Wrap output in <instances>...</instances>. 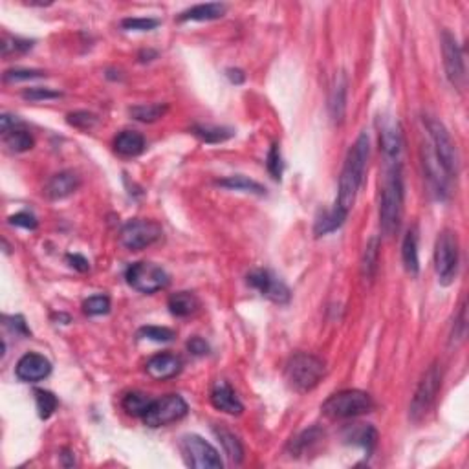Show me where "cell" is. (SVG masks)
<instances>
[{"instance_id": "9c48e42d", "label": "cell", "mask_w": 469, "mask_h": 469, "mask_svg": "<svg viewBox=\"0 0 469 469\" xmlns=\"http://www.w3.org/2000/svg\"><path fill=\"white\" fill-rule=\"evenodd\" d=\"M423 123H425L429 138H431L433 153L436 154L440 163L444 165V169L448 171L449 176H455L458 171V154L448 128L444 127V123H440L435 118H429V116L423 118Z\"/></svg>"}, {"instance_id": "ac0fdd59", "label": "cell", "mask_w": 469, "mask_h": 469, "mask_svg": "<svg viewBox=\"0 0 469 469\" xmlns=\"http://www.w3.org/2000/svg\"><path fill=\"white\" fill-rule=\"evenodd\" d=\"M182 368V360L178 358V355L169 354V352H161V354L153 355L151 360L147 361V374L153 380L163 381L169 380V378H174Z\"/></svg>"}, {"instance_id": "5bb4252c", "label": "cell", "mask_w": 469, "mask_h": 469, "mask_svg": "<svg viewBox=\"0 0 469 469\" xmlns=\"http://www.w3.org/2000/svg\"><path fill=\"white\" fill-rule=\"evenodd\" d=\"M422 160H423V169H425L427 180L431 183L435 195L440 200H444L449 196V173L444 169V165L440 163L436 154L433 153L431 145L425 143L422 148Z\"/></svg>"}, {"instance_id": "7dc6e473", "label": "cell", "mask_w": 469, "mask_h": 469, "mask_svg": "<svg viewBox=\"0 0 469 469\" xmlns=\"http://www.w3.org/2000/svg\"><path fill=\"white\" fill-rule=\"evenodd\" d=\"M4 321H6V326H8V328H11L13 332H15V334H22V336L28 334V328H26V323H24V319H22L21 316L4 317Z\"/></svg>"}, {"instance_id": "836d02e7", "label": "cell", "mask_w": 469, "mask_h": 469, "mask_svg": "<svg viewBox=\"0 0 469 469\" xmlns=\"http://www.w3.org/2000/svg\"><path fill=\"white\" fill-rule=\"evenodd\" d=\"M321 435L323 433L319 427H312L308 431L301 433L297 438H293L292 442H290V451H292V455H301V453H305L310 445L316 444L317 440L321 438Z\"/></svg>"}, {"instance_id": "d4e9b609", "label": "cell", "mask_w": 469, "mask_h": 469, "mask_svg": "<svg viewBox=\"0 0 469 469\" xmlns=\"http://www.w3.org/2000/svg\"><path fill=\"white\" fill-rule=\"evenodd\" d=\"M213 431H215L216 438H218V442L222 444V448H224L229 460L235 462V464H241L242 458H244V448H242L238 436L235 435V433L228 431V429L222 425L213 427Z\"/></svg>"}, {"instance_id": "e0dca14e", "label": "cell", "mask_w": 469, "mask_h": 469, "mask_svg": "<svg viewBox=\"0 0 469 469\" xmlns=\"http://www.w3.org/2000/svg\"><path fill=\"white\" fill-rule=\"evenodd\" d=\"M211 403L215 409L222 410V413H228V415L238 416L242 415L244 405L241 403V400L237 398L235 390H233L231 385L228 381H216L211 389Z\"/></svg>"}, {"instance_id": "44dd1931", "label": "cell", "mask_w": 469, "mask_h": 469, "mask_svg": "<svg viewBox=\"0 0 469 469\" xmlns=\"http://www.w3.org/2000/svg\"><path fill=\"white\" fill-rule=\"evenodd\" d=\"M116 153L125 158L140 156L145 151V138L136 131H123L114 140Z\"/></svg>"}, {"instance_id": "7c38bea8", "label": "cell", "mask_w": 469, "mask_h": 469, "mask_svg": "<svg viewBox=\"0 0 469 469\" xmlns=\"http://www.w3.org/2000/svg\"><path fill=\"white\" fill-rule=\"evenodd\" d=\"M442 51H444V66L445 76H448L449 83L455 89L464 90L465 86V64L464 55H462L460 46H458L455 35L449 31L442 34Z\"/></svg>"}, {"instance_id": "f1b7e54d", "label": "cell", "mask_w": 469, "mask_h": 469, "mask_svg": "<svg viewBox=\"0 0 469 469\" xmlns=\"http://www.w3.org/2000/svg\"><path fill=\"white\" fill-rule=\"evenodd\" d=\"M345 220H347V216L341 215V213L336 211V209L332 208L330 211L323 213V215L316 220L313 233H316V237L328 235V233H332V231H336V229L341 228V226L345 224Z\"/></svg>"}, {"instance_id": "8d00e7d4", "label": "cell", "mask_w": 469, "mask_h": 469, "mask_svg": "<svg viewBox=\"0 0 469 469\" xmlns=\"http://www.w3.org/2000/svg\"><path fill=\"white\" fill-rule=\"evenodd\" d=\"M138 336L156 343H169L176 338L174 330L165 328V326H143V328H140Z\"/></svg>"}, {"instance_id": "83f0119b", "label": "cell", "mask_w": 469, "mask_h": 469, "mask_svg": "<svg viewBox=\"0 0 469 469\" xmlns=\"http://www.w3.org/2000/svg\"><path fill=\"white\" fill-rule=\"evenodd\" d=\"M218 186L228 187L233 191H246V193H253V195L264 196L266 195V187L261 186L258 182L251 180L248 176H242V174H235V176H228L224 180H218Z\"/></svg>"}, {"instance_id": "9a60e30c", "label": "cell", "mask_w": 469, "mask_h": 469, "mask_svg": "<svg viewBox=\"0 0 469 469\" xmlns=\"http://www.w3.org/2000/svg\"><path fill=\"white\" fill-rule=\"evenodd\" d=\"M51 372V363L41 354H24L19 360L17 367H15V374L21 381L24 383H35V381H41L48 376Z\"/></svg>"}, {"instance_id": "f546056e", "label": "cell", "mask_w": 469, "mask_h": 469, "mask_svg": "<svg viewBox=\"0 0 469 469\" xmlns=\"http://www.w3.org/2000/svg\"><path fill=\"white\" fill-rule=\"evenodd\" d=\"M169 106L161 105V103H151V105H138L128 109V114L141 123H154L160 118H163Z\"/></svg>"}, {"instance_id": "60d3db41", "label": "cell", "mask_w": 469, "mask_h": 469, "mask_svg": "<svg viewBox=\"0 0 469 469\" xmlns=\"http://www.w3.org/2000/svg\"><path fill=\"white\" fill-rule=\"evenodd\" d=\"M158 24H160V22H158L156 19L134 17V19H125V21H121V28L128 31H151L154 30Z\"/></svg>"}, {"instance_id": "8992f818", "label": "cell", "mask_w": 469, "mask_h": 469, "mask_svg": "<svg viewBox=\"0 0 469 469\" xmlns=\"http://www.w3.org/2000/svg\"><path fill=\"white\" fill-rule=\"evenodd\" d=\"M128 286L140 293H156L169 284V275L154 262H136L125 273Z\"/></svg>"}, {"instance_id": "d6a6232c", "label": "cell", "mask_w": 469, "mask_h": 469, "mask_svg": "<svg viewBox=\"0 0 469 469\" xmlns=\"http://www.w3.org/2000/svg\"><path fill=\"white\" fill-rule=\"evenodd\" d=\"M151 403H153V398H148L143 393H131L123 398V409L132 416H143Z\"/></svg>"}, {"instance_id": "bcb514c9", "label": "cell", "mask_w": 469, "mask_h": 469, "mask_svg": "<svg viewBox=\"0 0 469 469\" xmlns=\"http://www.w3.org/2000/svg\"><path fill=\"white\" fill-rule=\"evenodd\" d=\"M187 351L195 355H206L209 352V345L202 338H191L187 341Z\"/></svg>"}, {"instance_id": "cb8c5ba5", "label": "cell", "mask_w": 469, "mask_h": 469, "mask_svg": "<svg viewBox=\"0 0 469 469\" xmlns=\"http://www.w3.org/2000/svg\"><path fill=\"white\" fill-rule=\"evenodd\" d=\"M345 438H347L348 442H352V444L361 445V448L367 451V455H370V453L374 451V448H376L378 433L376 429L372 425H368V423L367 425H365V423H360V425L348 427Z\"/></svg>"}, {"instance_id": "603a6c76", "label": "cell", "mask_w": 469, "mask_h": 469, "mask_svg": "<svg viewBox=\"0 0 469 469\" xmlns=\"http://www.w3.org/2000/svg\"><path fill=\"white\" fill-rule=\"evenodd\" d=\"M171 313L176 317H189L200 310V299L193 292H176L169 297Z\"/></svg>"}, {"instance_id": "277c9868", "label": "cell", "mask_w": 469, "mask_h": 469, "mask_svg": "<svg viewBox=\"0 0 469 469\" xmlns=\"http://www.w3.org/2000/svg\"><path fill=\"white\" fill-rule=\"evenodd\" d=\"M374 409V400L363 390H341L336 393L321 405L323 415L330 420H348L355 416L368 415Z\"/></svg>"}, {"instance_id": "4fadbf2b", "label": "cell", "mask_w": 469, "mask_h": 469, "mask_svg": "<svg viewBox=\"0 0 469 469\" xmlns=\"http://www.w3.org/2000/svg\"><path fill=\"white\" fill-rule=\"evenodd\" d=\"M248 284L273 303L286 305L290 301V290L286 284L268 270H253L251 273H248Z\"/></svg>"}, {"instance_id": "f6af8a7d", "label": "cell", "mask_w": 469, "mask_h": 469, "mask_svg": "<svg viewBox=\"0 0 469 469\" xmlns=\"http://www.w3.org/2000/svg\"><path fill=\"white\" fill-rule=\"evenodd\" d=\"M465 336V305H462L460 316H458V321L455 323V328H453L451 334V345L455 341H462Z\"/></svg>"}, {"instance_id": "2e32d148", "label": "cell", "mask_w": 469, "mask_h": 469, "mask_svg": "<svg viewBox=\"0 0 469 469\" xmlns=\"http://www.w3.org/2000/svg\"><path fill=\"white\" fill-rule=\"evenodd\" d=\"M380 145H381V151H383V156L387 165L400 163V156H402V151H403V136L398 121L385 123L383 127H381Z\"/></svg>"}, {"instance_id": "b9f144b4", "label": "cell", "mask_w": 469, "mask_h": 469, "mask_svg": "<svg viewBox=\"0 0 469 469\" xmlns=\"http://www.w3.org/2000/svg\"><path fill=\"white\" fill-rule=\"evenodd\" d=\"M63 94L55 92L51 89H41V86H35V89H28L22 92V98L28 99V101H50V99H59Z\"/></svg>"}, {"instance_id": "d6986e66", "label": "cell", "mask_w": 469, "mask_h": 469, "mask_svg": "<svg viewBox=\"0 0 469 469\" xmlns=\"http://www.w3.org/2000/svg\"><path fill=\"white\" fill-rule=\"evenodd\" d=\"M79 183L81 180L77 173L63 171V173H57L50 178V182L46 183V189H44V195L50 200H63L72 195V193H76Z\"/></svg>"}, {"instance_id": "484cf974", "label": "cell", "mask_w": 469, "mask_h": 469, "mask_svg": "<svg viewBox=\"0 0 469 469\" xmlns=\"http://www.w3.org/2000/svg\"><path fill=\"white\" fill-rule=\"evenodd\" d=\"M402 258L407 273L418 275L420 261H418V233H416V229H409L405 238H403Z\"/></svg>"}, {"instance_id": "3957f363", "label": "cell", "mask_w": 469, "mask_h": 469, "mask_svg": "<svg viewBox=\"0 0 469 469\" xmlns=\"http://www.w3.org/2000/svg\"><path fill=\"white\" fill-rule=\"evenodd\" d=\"M325 361L317 355L299 352L292 355L286 365V380L293 390L297 393H308L325 376Z\"/></svg>"}, {"instance_id": "52a82bcc", "label": "cell", "mask_w": 469, "mask_h": 469, "mask_svg": "<svg viewBox=\"0 0 469 469\" xmlns=\"http://www.w3.org/2000/svg\"><path fill=\"white\" fill-rule=\"evenodd\" d=\"M163 235V229L154 220L134 218L128 220L119 231V242L128 251H141L148 246L156 244Z\"/></svg>"}, {"instance_id": "e575fe53", "label": "cell", "mask_w": 469, "mask_h": 469, "mask_svg": "<svg viewBox=\"0 0 469 469\" xmlns=\"http://www.w3.org/2000/svg\"><path fill=\"white\" fill-rule=\"evenodd\" d=\"M35 403H37L39 416L43 420L50 418V416L54 415V410L57 409V398H55L50 390H35Z\"/></svg>"}, {"instance_id": "ab89813d", "label": "cell", "mask_w": 469, "mask_h": 469, "mask_svg": "<svg viewBox=\"0 0 469 469\" xmlns=\"http://www.w3.org/2000/svg\"><path fill=\"white\" fill-rule=\"evenodd\" d=\"M46 74L43 70H26V68H15V70H8L4 74L6 83H19V81H31V79H41Z\"/></svg>"}, {"instance_id": "74e56055", "label": "cell", "mask_w": 469, "mask_h": 469, "mask_svg": "<svg viewBox=\"0 0 469 469\" xmlns=\"http://www.w3.org/2000/svg\"><path fill=\"white\" fill-rule=\"evenodd\" d=\"M83 312L86 316H105L110 312V299L106 296H94L83 303Z\"/></svg>"}, {"instance_id": "1f68e13d", "label": "cell", "mask_w": 469, "mask_h": 469, "mask_svg": "<svg viewBox=\"0 0 469 469\" xmlns=\"http://www.w3.org/2000/svg\"><path fill=\"white\" fill-rule=\"evenodd\" d=\"M4 141L13 153H26L34 147V136L24 128H13L8 134H4Z\"/></svg>"}, {"instance_id": "ee69618b", "label": "cell", "mask_w": 469, "mask_h": 469, "mask_svg": "<svg viewBox=\"0 0 469 469\" xmlns=\"http://www.w3.org/2000/svg\"><path fill=\"white\" fill-rule=\"evenodd\" d=\"M9 224L17 226V228H24V229H35L37 228V218H35L31 213H17V215L9 216Z\"/></svg>"}, {"instance_id": "ffe728a7", "label": "cell", "mask_w": 469, "mask_h": 469, "mask_svg": "<svg viewBox=\"0 0 469 469\" xmlns=\"http://www.w3.org/2000/svg\"><path fill=\"white\" fill-rule=\"evenodd\" d=\"M347 76L345 74H339L336 77V83L332 86V92H330V116L334 119L336 123H341L345 119V110H347Z\"/></svg>"}, {"instance_id": "7402d4cb", "label": "cell", "mask_w": 469, "mask_h": 469, "mask_svg": "<svg viewBox=\"0 0 469 469\" xmlns=\"http://www.w3.org/2000/svg\"><path fill=\"white\" fill-rule=\"evenodd\" d=\"M226 4H220V2H209V4H196L193 8L186 9V11L178 17L180 22L186 21H196V22H203V21H216V19L224 17L226 13Z\"/></svg>"}, {"instance_id": "681fc988", "label": "cell", "mask_w": 469, "mask_h": 469, "mask_svg": "<svg viewBox=\"0 0 469 469\" xmlns=\"http://www.w3.org/2000/svg\"><path fill=\"white\" fill-rule=\"evenodd\" d=\"M17 125H21V119H17V116L2 114V118H0V131L4 134H8L13 128H17Z\"/></svg>"}, {"instance_id": "4dcf8cb0", "label": "cell", "mask_w": 469, "mask_h": 469, "mask_svg": "<svg viewBox=\"0 0 469 469\" xmlns=\"http://www.w3.org/2000/svg\"><path fill=\"white\" fill-rule=\"evenodd\" d=\"M193 131V134L196 136V138H200L202 141H206V143H222V141L229 140L235 132L231 131V128H224V127H203V125H195V127L191 128Z\"/></svg>"}, {"instance_id": "f35d334b", "label": "cell", "mask_w": 469, "mask_h": 469, "mask_svg": "<svg viewBox=\"0 0 469 469\" xmlns=\"http://www.w3.org/2000/svg\"><path fill=\"white\" fill-rule=\"evenodd\" d=\"M266 167L273 180H281V176H283V158H281V148L277 143L271 145L270 153H268Z\"/></svg>"}, {"instance_id": "6da1fadb", "label": "cell", "mask_w": 469, "mask_h": 469, "mask_svg": "<svg viewBox=\"0 0 469 469\" xmlns=\"http://www.w3.org/2000/svg\"><path fill=\"white\" fill-rule=\"evenodd\" d=\"M368 153H370L368 136L363 132L355 140V143L352 145L351 151H348L347 158H345V165H343L341 176H339V189L334 209L341 213V215L348 216L352 206H354L358 191H360L361 182H363L365 169H367Z\"/></svg>"}, {"instance_id": "8fae6325", "label": "cell", "mask_w": 469, "mask_h": 469, "mask_svg": "<svg viewBox=\"0 0 469 469\" xmlns=\"http://www.w3.org/2000/svg\"><path fill=\"white\" fill-rule=\"evenodd\" d=\"M440 385H442V374H440L438 365L433 363L425 370L422 380H420L418 387L415 390V396H413V402H410L409 415L415 422H420L429 413V409L435 403L436 394L440 390Z\"/></svg>"}, {"instance_id": "816d5d0a", "label": "cell", "mask_w": 469, "mask_h": 469, "mask_svg": "<svg viewBox=\"0 0 469 469\" xmlns=\"http://www.w3.org/2000/svg\"><path fill=\"white\" fill-rule=\"evenodd\" d=\"M61 458H63V465H66V468H70V465L76 464V460H74V453L68 451V449H64L63 455H61Z\"/></svg>"}, {"instance_id": "5b68a950", "label": "cell", "mask_w": 469, "mask_h": 469, "mask_svg": "<svg viewBox=\"0 0 469 469\" xmlns=\"http://www.w3.org/2000/svg\"><path fill=\"white\" fill-rule=\"evenodd\" d=\"M435 268L440 284L449 286L458 268V238L451 229H444L436 238Z\"/></svg>"}, {"instance_id": "f907efd6", "label": "cell", "mask_w": 469, "mask_h": 469, "mask_svg": "<svg viewBox=\"0 0 469 469\" xmlns=\"http://www.w3.org/2000/svg\"><path fill=\"white\" fill-rule=\"evenodd\" d=\"M226 76H228V79L231 81V83H235V85H242L246 79L244 72L238 70V68H229V70H226Z\"/></svg>"}, {"instance_id": "d590c367", "label": "cell", "mask_w": 469, "mask_h": 469, "mask_svg": "<svg viewBox=\"0 0 469 469\" xmlns=\"http://www.w3.org/2000/svg\"><path fill=\"white\" fill-rule=\"evenodd\" d=\"M68 125L79 128V131H92L96 125H98V116L92 114V112H86V110H77V112H70L66 116Z\"/></svg>"}, {"instance_id": "ba28073f", "label": "cell", "mask_w": 469, "mask_h": 469, "mask_svg": "<svg viewBox=\"0 0 469 469\" xmlns=\"http://www.w3.org/2000/svg\"><path fill=\"white\" fill-rule=\"evenodd\" d=\"M180 451L186 465L195 469H222V458L209 442L198 435H186L180 440Z\"/></svg>"}, {"instance_id": "7a4b0ae2", "label": "cell", "mask_w": 469, "mask_h": 469, "mask_svg": "<svg viewBox=\"0 0 469 469\" xmlns=\"http://www.w3.org/2000/svg\"><path fill=\"white\" fill-rule=\"evenodd\" d=\"M403 211L402 163H389L385 169L383 191L380 203V226L385 235H394L400 228Z\"/></svg>"}, {"instance_id": "30bf717a", "label": "cell", "mask_w": 469, "mask_h": 469, "mask_svg": "<svg viewBox=\"0 0 469 469\" xmlns=\"http://www.w3.org/2000/svg\"><path fill=\"white\" fill-rule=\"evenodd\" d=\"M187 410H189V407H187V402L182 396L169 394V396L160 398V400H153V403L145 410L141 420L148 427H163L182 420L187 415Z\"/></svg>"}, {"instance_id": "c3c4849f", "label": "cell", "mask_w": 469, "mask_h": 469, "mask_svg": "<svg viewBox=\"0 0 469 469\" xmlns=\"http://www.w3.org/2000/svg\"><path fill=\"white\" fill-rule=\"evenodd\" d=\"M66 261L70 262V266L74 268V270H77V271H81V273H85V271H89L90 270V264H89V261H86L85 257H83V255H79V253H70L66 257Z\"/></svg>"}, {"instance_id": "7bdbcfd3", "label": "cell", "mask_w": 469, "mask_h": 469, "mask_svg": "<svg viewBox=\"0 0 469 469\" xmlns=\"http://www.w3.org/2000/svg\"><path fill=\"white\" fill-rule=\"evenodd\" d=\"M31 46H34V43H30V41L6 37L4 41H2V55H9L11 51H15V54H24V51L31 50Z\"/></svg>"}, {"instance_id": "4316f807", "label": "cell", "mask_w": 469, "mask_h": 469, "mask_svg": "<svg viewBox=\"0 0 469 469\" xmlns=\"http://www.w3.org/2000/svg\"><path fill=\"white\" fill-rule=\"evenodd\" d=\"M378 264H380V238L372 237L365 246L361 257V275L365 281H372L376 277Z\"/></svg>"}]
</instances>
